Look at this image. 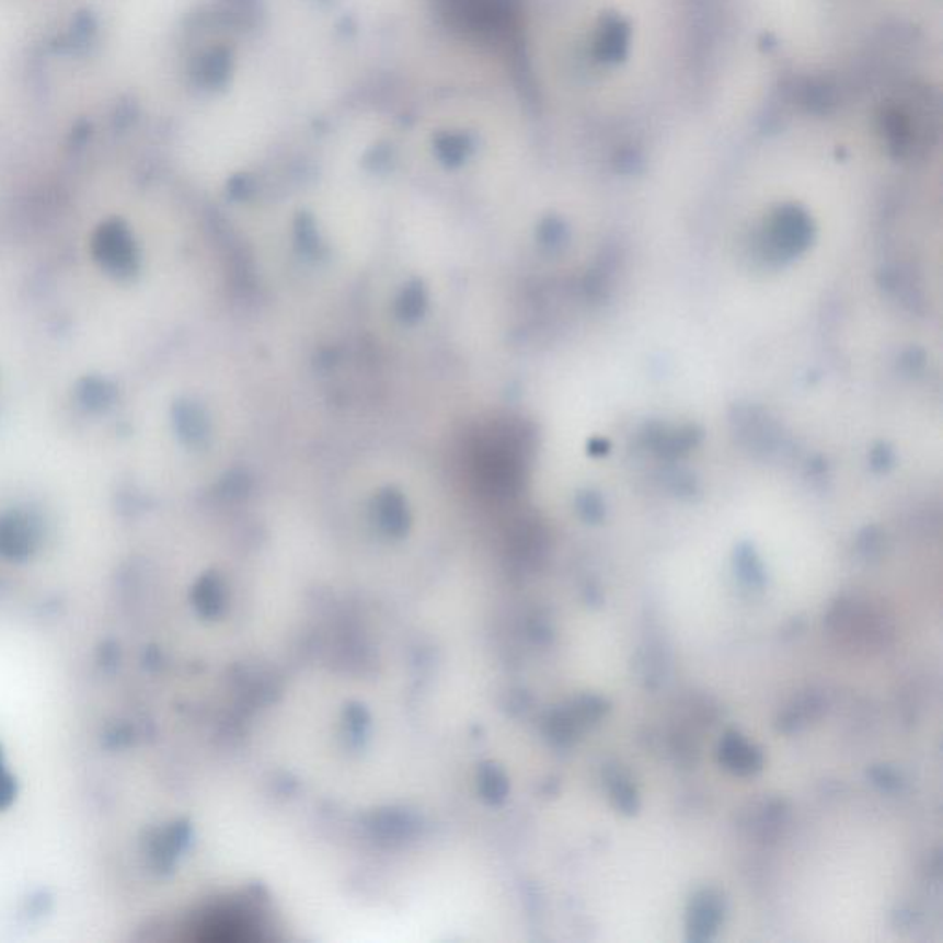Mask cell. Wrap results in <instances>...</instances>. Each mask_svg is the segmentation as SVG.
Instances as JSON below:
<instances>
[{"mask_svg": "<svg viewBox=\"0 0 943 943\" xmlns=\"http://www.w3.org/2000/svg\"><path fill=\"white\" fill-rule=\"evenodd\" d=\"M739 573H741L743 579L747 580L748 585H763V570H761L759 562L752 559V556L741 555V559H739Z\"/></svg>", "mask_w": 943, "mask_h": 943, "instance_id": "cell-8", "label": "cell"}, {"mask_svg": "<svg viewBox=\"0 0 943 943\" xmlns=\"http://www.w3.org/2000/svg\"><path fill=\"white\" fill-rule=\"evenodd\" d=\"M608 710H610V704H608L607 699L597 697V694H585V697L573 702L572 713L585 726V724L601 721L607 715Z\"/></svg>", "mask_w": 943, "mask_h": 943, "instance_id": "cell-5", "label": "cell"}, {"mask_svg": "<svg viewBox=\"0 0 943 943\" xmlns=\"http://www.w3.org/2000/svg\"><path fill=\"white\" fill-rule=\"evenodd\" d=\"M726 915V901L723 894L715 888H702L697 892L688 905V940L689 942H710L717 934L718 927Z\"/></svg>", "mask_w": 943, "mask_h": 943, "instance_id": "cell-1", "label": "cell"}, {"mask_svg": "<svg viewBox=\"0 0 943 943\" xmlns=\"http://www.w3.org/2000/svg\"><path fill=\"white\" fill-rule=\"evenodd\" d=\"M96 248L100 258L116 272H126V267L131 266V245L126 231L120 227H105Z\"/></svg>", "mask_w": 943, "mask_h": 943, "instance_id": "cell-3", "label": "cell"}, {"mask_svg": "<svg viewBox=\"0 0 943 943\" xmlns=\"http://www.w3.org/2000/svg\"><path fill=\"white\" fill-rule=\"evenodd\" d=\"M607 785L613 807L621 810L623 815H636L642 804H640V796H637L636 787L632 785L631 778L621 769L608 770Z\"/></svg>", "mask_w": 943, "mask_h": 943, "instance_id": "cell-4", "label": "cell"}, {"mask_svg": "<svg viewBox=\"0 0 943 943\" xmlns=\"http://www.w3.org/2000/svg\"><path fill=\"white\" fill-rule=\"evenodd\" d=\"M626 35L629 32L620 21H610L602 30L601 41H599V53L602 58H620L623 48L626 47Z\"/></svg>", "mask_w": 943, "mask_h": 943, "instance_id": "cell-6", "label": "cell"}, {"mask_svg": "<svg viewBox=\"0 0 943 943\" xmlns=\"http://www.w3.org/2000/svg\"><path fill=\"white\" fill-rule=\"evenodd\" d=\"M718 761L734 774L752 775L763 769L764 756L761 748L750 745L741 734L728 732L718 747Z\"/></svg>", "mask_w": 943, "mask_h": 943, "instance_id": "cell-2", "label": "cell"}, {"mask_svg": "<svg viewBox=\"0 0 943 943\" xmlns=\"http://www.w3.org/2000/svg\"><path fill=\"white\" fill-rule=\"evenodd\" d=\"M869 778L875 787H879L885 793H897L899 789L904 787L901 775L897 774L896 770L888 764H874L869 770Z\"/></svg>", "mask_w": 943, "mask_h": 943, "instance_id": "cell-7", "label": "cell"}]
</instances>
